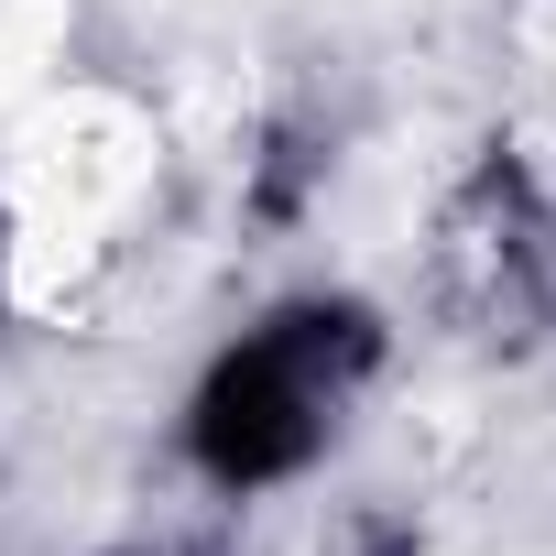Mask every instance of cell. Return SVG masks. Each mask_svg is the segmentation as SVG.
<instances>
[{"label": "cell", "instance_id": "obj_3", "mask_svg": "<svg viewBox=\"0 0 556 556\" xmlns=\"http://www.w3.org/2000/svg\"><path fill=\"white\" fill-rule=\"evenodd\" d=\"M262 339L285 350L306 382H328V393H350L371 361H382V328H371V306H350V295H306V306H273L262 317Z\"/></svg>", "mask_w": 556, "mask_h": 556}, {"label": "cell", "instance_id": "obj_1", "mask_svg": "<svg viewBox=\"0 0 556 556\" xmlns=\"http://www.w3.org/2000/svg\"><path fill=\"white\" fill-rule=\"evenodd\" d=\"M437 295L480 350H534L556 328V197L523 175V153H480L469 186L437 218Z\"/></svg>", "mask_w": 556, "mask_h": 556}, {"label": "cell", "instance_id": "obj_4", "mask_svg": "<svg viewBox=\"0 0 556 556\" xmlns=\"http://www.w3.org/2000/svg\"><path fill=\"white\" fill-rule=\"evenodd\" d=\"M295 197H306V142L285 131V142H273V164H262V186H251V207H262V218H295Z\"/></svg>", "mask_w": 556, "mask_h": 556}, {"label": "cell", "instance_id": "obj_2", "mask_svg": "<svg viewBox=\"0 0 556 556\" xmlns=\"http://www.w3.org/2000/svg\"><path fill=\"white\" fill-rule=\"evenodd\" d=\"M328 404H339L328 382H306L273 339H251V350H229V361L207 371V393H197V415H186L197 469L229 480V491L295 480V469L317 458V437H328Z\"/></svg>", "mask_w": 556, "mask_h": 556}, {"label": "cell", "instance_id": "obj_5", "mask_svg": "<svg viewBox=\"0 0 556 556\" xmlns=\"http://www.w3.org/2000/svg\"><path fill=\"white\" fill-rule=\"evenodd\" d=\"M361 556H415V534H371V545H361Z\"/></svg>", "mask_w": 556, "mask_h": 556}]
</instances>
